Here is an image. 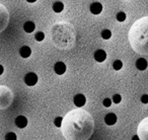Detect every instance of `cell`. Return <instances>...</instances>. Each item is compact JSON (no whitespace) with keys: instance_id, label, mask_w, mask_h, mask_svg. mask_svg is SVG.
<instances>
[{"instance_id":"5","label":"cell","mask_w":148,"mask_h":140,"mask_svg":"<svg viewBox=\"0 0 148 140\" xmlns=\"http://www.w3.org/2000/svg\"><path fill=\"white\" fill-rule=\"evenodd\" d=\"M103 10V5L99 2H93L90 5V12L92 14H99Z\"/></svg>"},{"instance_id":"16","label":"cell","mask_w":148,"mask_h":140,"mask_svg":"<svg viewBox=\"0 0 148 140\" xmlns=\"http://www.w3.org/2000/svg\"><path fill=\"white\" fill-rule=\"evenodd\" d=\"M116 19L119 21H124L126 19V13L125 12H118L116 15Z\"/></svg>"},{"instance_id":"10","label":"cell","mask_w":148,"mask_h":140,"mask_svg":"<svg viewBox=\"0 0 148 140\" xmlns=\"http://www.w3.org/2000/svg\"><path fill=\"white\" fill-rule=\"evenodd\" d=\"M35 29H36V25L33 21H27V23L23 25V30H25L27 33H33Z\"/></svg>"},{"instance_id":"17","label":"cell","mask_w":148,"mask_h":140,"mask_svg":"<svg viewBox=\"0 0 148 140\" xmlns=\"http://www.w3.org/2000/svg\"><path fill=\"white\" fill-rule=\"evenodd\" d=\"M62 120H63V118H62V117H57L55 120H54V124H55L56 127H61Z\"/></svg>"},{"instance_id":"2","label":"cell","mask_w":148,"mask_h":140,"mask_svg":"<svg viewBox=\"0 0 148 140\" xmlns=\"http://www.w3.org/2000/svg\"><path fill=\"white\" fill-rule=\"evenodd\" d=\"M73 102H74V104H75L76 107L81 108L85 105V103H86V99H85V97L83 95L78 93V95H76L75 97H74Z\"/></svg>"},{"instance_id":"12","label":"cell","mask_w":148,"mask_h":140,"mask_svg":"<svg viewBox=\"0 0 148 140\" xmlns=\"http://www.w3.org/2000/svg\"><path fill=\"white\" fill-rule=\"evenodd\" d=\"M101 37L105 40H109L110 38L112 37V32L110 31V30H103V31L101 32Z\"/></svg>"},{"instance_id":"8","label":"cell","mask_w":148,"mask_h":140,"mask_svg":"<svg viewBox=\"0 0 148 140\" xmlns=\"http://www.w3.org/2000/svg\"><path fill=\"white\" fill-rule=\"evenodd\" d=\"M147 66H148L147 61L145 59H143V58H140V59H138L136 61V67H137V69L141 70V71L145 70L147 68Z\"/></svg>"},{"instance_id":"18","label":"cell","mask_w":148,"mask_h":140,"mask_svg":"<svg viewBox=\"0 0 148 140\" xmlns=\"http://www.w3.org/2000/svg\"><path fill=\"white\" fill-rule=\"evenodd\" d=\"M121 101H122V97H121V95H114V97H113V102L115 104H120L121 103Z\"/></svg>"},{"instance_id":"11","label":"cell","mask_w":148,"mask_h":140,"mask_svg":"<svg viewBox=\"0 0 148 140\" xmlns=\"http://www.w3.org/2000/svg\"><path fill=\"white\" fill-rule=\"evenodd\" d=\"M64 9V4L62 2H55L53 4V10L55 11V12H57V13H59V12H61L62 10Z\"/></svg>"},{"instance_id":"9","label":"cell","mask_w":148,"mask_h":140,"mask_svg":"<svg viewBox=\"0 0 148 140\" xmlns=\"http://www.w3.org/2000/svg\"><path fill=\"white\" fill-rule=\"evenodd\" d=\"M19 54H21V56L23 58H27L31 56L32 54V50L29 47H27V46H23V47H21V49H19Z\"/></svg>"},{"instance_id":"21","label":"cell","mask_w":148,"mask_h":140,"mask_svg":"<svg viewBox=\"0 0 148 140\" xmlns=\"http://www.w3.org/2000/svg\"><path fill=\"white\" fill-rule=\"evenodd\" d=\"M3 71H4V68H3V66H2V65H0V75L2 74Z\"/></svg>"},{"instance_id":"1","label":"cell","mask_w":148,"mask_h":140,"mask_svg":"<svg viewBox=\"0 0 148 140\" xmlns=\"http://www.w3.org/2000/svg\"><path fill=\"white\" fill-rule=\"evenodd\" d=\"M25 84L29 85V86H34V85L38 82V75L34 72L27 73L25 76Z\"/></svg>"},{"instance_id":"20","label":"cell","mask_w":148,"mask_h":140,"mask_svg":"<svg viewBox=\"0 0 148 140\" xmlns=\"http://www.w3.org/2000/svg\"><path fill=\"white\" fill-rule=\"evenodd\" d=\"M141 102L143 104H148V95H143L141 97Z\"/></svg>"},{"instance_id":"4","label":"cell","mask_w":148,"mask_h":140,"mask_svg":"<svg viewBox=\"0 0 148 140\" xmlns=\"http://www.w3.org/2000/svg\"><path fill=\"white\" fill-rule=\"evenodd\" d=\"M54 70L55 72L57 73L58 75H62L65 73L66 71V65L63 63V62H57L54 66Z\"/></svg>"},{"instance_id":"22","label":"cell","mask_w":148,"mask_h":140,"mask_svg":"<svg viewBox=\"0 0 148 140\" xmlns=\"http://www.w3.org/2000/svg\"><path fill=\"white\" fill-rule=\"evenodd\" d=\"M132 140H140V138H139V136H138V135H135V136H133Z\"/></svg>"},{"instance_id":"14","label":"cell","mask_w":148,"mask_h":140,"mask_svg":"<svg viewBox=\"0 0 148 140\" xmlns=\"http://www.w3.org/2000/svg\"><path fill=\"white\" fill-rule=\"evenodd\" d=\"M16 134L13 132H9L5 135V140H16Z\"/></svg>"},{"instance_id":"6","label":"cell","mask_w":148,"mask_h":140,"mask_svg":"<svg viewBox=\"0 0 148 140\" xmlns=\"http://www.w3.org/2000/svg\"><path fill=\"white\" fill-rule=\"evenodd\" d=\"M105 122H106V124L109 126L114 125V124H116V122H117V116H116L114 113L108 114V115L105 117Z\"/></svg>"},{"instance_id":"15","label":"cell","mask_w":148,"mask_h":140,"mask_svg":"<svg viewBox=\"0 0 148 140\" xmlns=\"http://www.w3.org/2000/svg\"><path fill=\"white\" fill-rule=\"evenodd\" d=\"M35 39L37 40L38 42H42L45 39V35H44V33H42V32H38L35 35Z\"/></svg>"},{"instance_id":"3","label":"cell","mask_w":148,"mask_h":140,"mask_svg":"<svg viewBox=\"0 0 148 140\" xmlns=\"http://www.w3.org/2000/svg\"><path fill=\"white\" fill-rule=\"evenodd\" d=\"M15 125L21 129H23L27 125V119L25 116H17V118L15 119Z\"/></svg>"},{"instance_id":"7","label":"cell","mask_w":148,"mask_h":140,"mask_svg":"<svg viewBox=\"0 0 148 140\" xmlns=\"http://www.w3.org/2000/svg\"><path fill=\"white\" fill-rule=\"evenodd\" d=\"M107 58V53L103 50H97L95 53V59L97 62H103Z\"/></svg>"},{"instance_id":"13","label":"cell","mask_w":148,"mask_h":140,"mask_svg":"<svg viewBox=\"0 0 148 140\" xmlns=\"http://www.w3.org/2000/svg\"><path fill=\"white\" fill-rule=\"evenodd\" d=\"M122 67H123V63H122L121 60H116L113 63V68L115 70H120Z\"/></svg>"},{"instance_id":"19","label":"cell","mask_w":148,"mask_h":140,"mask_svg":"<svg viewBox=\"0 0 148 140\" xmlns=\"http://www.w3.org/2000/svg\"><path fill=\"white\" fill-rule=\"evenodd\" d=\"M103 106H105V107H107V108L111 107V105H112V100H110V99H108V97H107V99L103 100Z\"/></svg>"}]
</instances>
